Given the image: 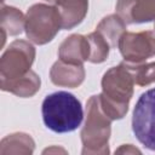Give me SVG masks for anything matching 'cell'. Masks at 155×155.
<instances>
[{
  "label": "cell",
  "instance_id": "5",
  "mask_svg": "<svg viewBox=\"0 0 155 155\" xmlns=\"http://www.w3.org/2000/svg\"><path fill=\"white\" fill-rule=\"evenodd\" d=\"M132 131L140 144L155 151V87L138 98L132 115Z\"/></svg>",
  "mask_w": 155,
  "mask_h": 155
},
{
  "label": "cell",
  "instance_id": "2",
  "mask_svg": "<svg viewBox=\"0 0 155 155\" xmlns=\"http://www.w3.org/2000/svg\"><path fill=\"white\" fill-rule=\"evenodd\" d=\"M41 113L45 126L57 133L75 131L84 117L80 101L65 91L46 96L42 102Z\"/></svg>",
  "mask_w": 155,
  "mask_h": 155
},
{
  "label": "cell",
  "instance_id": "18",
  "mask_svg": "<svg viewBox=\"0 0 155 155\" xmlns=\"http://www.w3.org/2000/svg\"><path fill=\"white\" fill-rule=\"evenodd\" d=\"M115 153H126V154H128V153H140L138 149H136V148H133L131 144H127V145H122L119 150H116Z\"/></svg>",
  "mask_w": 155,
  "mask_h": 155
},
{
  "label": "cell",
  "instance_id": "17",
  "mask_svg": "<svg viewBox=\"0 0 155 155\" xmlns=\"http://www.w3.org/2000/svg\"><path fill=\"white\" fill-rule=\"evenodd\" d=\"M131 71L134 84L138 86H147L155 82V62L148 64L139 63H125Z\"/></svg>",
  "mask_w": 155,
  "mask_h": 155
},
{
  "label": "cell",
  "instance_id": "7",
  "mask_svg": "<svg viewBox=\"0 0 155 155\" xmlns=\"http://www.w3.org/2000/svg\"><path fill=\"white\" fill-rule=\"evenodd\" d=\"M117 46L127 63H140L155 56V31H125Z\"/></svg>",
  "mask_w": 155,
  "mask_h": 155
},
{
  "label": "cell",
  "instance_id": "12",
  "mask_svg": "<svg viewBox=\"0 0 155 155\" xmlns=\"http://www.w3.org/2000/svg\"><path fill=\"white\" fill-rule=\"evenodd\" d=\"M1 90L8 91L18 97H31L40 88V78L33 70H29L22 78L12 81H0Z\"/></svg>",
  "mask_w": 155,
  "mask_h": 155
},
{
  "label": "cell",
  "instance_id": "6",
  "mask_svg": "<svg viewBox=\"0 0 155 155\" xmlns=\"http://www.w3.org/2000/svg\"><path fill=\"white\" fill-rule=\"evenodd\" d=\"M35 48L24 40L13 41L0 59V81H12L25 75L34 62Z\"/></svg>",
  "mask_w": 155,
  "mask_h": 155
},
{
  "label": "cell",
  "instance_id": "11",
  "mask_svg": "<svg viewBox=\"0 0 155 155\" xmlns=\"http://www.w3.org/2000/svg\"><path fill=\"white\" fill-rule=\"evenodd\" d=\"M62 17V28L71 29L80 24L88 10V0H54Z\"/></svg>",
  "mask_w": 155,
  "mask_h": 155
},
{
  "label": "cell",
  "instance_id": "4",
  "mask_svg": "<svg viewBox=\"0 0 155 155\" xmlns=\"http://www.w3.org/2000/svg\"><path fill=\"white\" fill-rule=\"evenodd\" d=\"M62 28V17L56 6L45 4L33 5L25 15L27 38L36 45L50 42Z\"/></svg>",
  "mask_w": 155,
  "mask_h": 155
},
{
  "label": "cell",
  "instance_id": "15",
  "mask_svg": "<svg viewBox=\"0 0 155 155\" xmlns=\"http://www.w3.org/2000/svg\"><path fill=\"white\" fill-rule=\"evenodd\" d=\"M25 25V17L23 13L12 6L1 7V31L8 35H18Z\"/></svg>",
  "mask_w": 155,
  "mask_h": 155
},
{
  "label": "cell",
  "instance_id": "20",
  "mask_svg": "<svg viewBox=\"0 0 155 155\" xmlns=\"http://www.w3.org/2000/svg\"><path fill=\"white\" fill-rule=\"evenodd\" d=\"M154 29H155V24H154Z\"/></svg>",
  "mask_w": 155,
  "mask_h": 155
},
{
  "label": "cell",
  "instance_id": "13",
  "mask_svg": "<svg viewBox=\"0 0 155 155\" xmlns=\"http://www.w3.org/2000/svg\"><path fill=\"white\" fill-rule=\"evenodd\" d=\"M96 30L108 41L110 47H115L126 30V23L119 15H109L99 22Z\"/></svg>",
  "mask_w": 155,
  "mask_h": 155
},
{
  "label": "cell",
  "instance_id": "14",
  "mask_svg": "<svg viewBox=\"0 0 155 155\" xmlns=\"http://www.w3.org/2000/svg\"><path fill=\"white\" fill-rule=\"evenodd\" d=\"M34 140L29 134L13 133L1 140L0 154H31L34 150Z\"/></svg>",
  "mask_w": 155,
  "mask_h": 155
},
{
  "label": "cell",
  "instance_id": "19",
  "mask_svg": "<svg viewBox=\"0 0 155 155\" xmlns=\"http://www.w3.org/2000/svg\"><path fill=\"white\" fill-rule=\"evenodd\" d=\"M48 1H54V0H48Z\"/></svg>",
  "mask_w": 155,
  "mask_h": 155
},
{
  "label": "cell",
  "instance_id": "9",
  "mask_svg": "<svg viewBox=\"0 0 155 155\" xmlns=\"http://www.w3.org/2000/svg\"><path fill=\"white\" fill-rule=\"evenodd\" d=\"M59 59L65 63L82 64L90 57V42L87 36L73 34L59 46Z\"/></svg>",
  "mask_w": 155,
  "mask_h": 155
},
{
  "label": "cell",
  "instance_id": "3",
  "mask_svg": "<svg viewBox=\"0 0 155 155\" xmlns=\"http://www.w3.org/2000/svg\"><path fill=\"white\" fill-rule=\"evenodd\" d=\"M86 121L81 130L82 154H108L111 119L102 110L99 97L92 96L86 105Z\"/></svg>",
  "mask_w": 155,
  "mask_h": 155
},
{
  "label": "cell",
  "instance_id": "1",
  "mask_svg": "<svg viewBox=\"0 0 155 155\" xmlns=\"http://www.w3.org/2000/svg\"><path fill=\"white\" fill-rule=\"evenodd\" d=\"M134 80L125 63L110 68L102 79V93L98 94L102 110L111 120L122 119L128 110Z\"/></svg>",
  "mask_w": 155,
  "mask_h": 155
},
{
  "label": "cell",
  "instance_id": "16",
  "mask_svg": "<svg viewBox=\"0 0 155 155\" xmlns=\"http://www.w3.org/2000/svg\"><path fill=\"white\" fill-rule=\"evenodd\" d=\"M90 42V57L88 61L92 63H102L109 56L110 45L108 41L96 30L87 35Z\"/></svg>",
  "mask_w": 155,
  "mask_h": 155
},
{
  "label": "cell",
  "instance_id": "8",
  "mask_svg": "<svg viewBox=\"0 0 155 155\" xmlns=\"http://www.w3.org/2000/svg\"><path fill=\"white\" fill-rule=\"evenodd\" d=\"M116 11L128 24L155 21V0H117Z\"/></svg>",
  "mask_w": 155,
  "mask_h": 155
},
{
  "label": "cell",
  "instance_id": "10",
  "mask_svg": "<svg viewBox=\"0 0 155 155\" xmlns=\"http://www.w3.org/2000/svg\"><path fill=\"white\" fill-rule=\"evenodd\" d=\"M51 81L57 86L78 87L85 79V69L82 64H71L63 61L56 62L50 71Z\"/></svg>",
  "mask_w": 155,
  "mask_h": 155
}]
</instances>
